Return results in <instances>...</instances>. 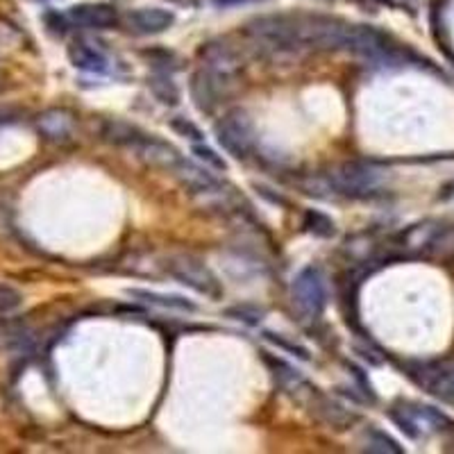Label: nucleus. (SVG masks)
I'll return each mask as SVG.
<instances>
[{
    "mask_svg": "<svg viewBox=\"0 0 454 454\" xmlns=\"http://www.w3.org/2000/svg\"><path fill=\"white\" fill-rule=\"evenodd\" d=\"M216 139L234 160H246L254 148V125L243 109L227 112L216 123Z\"/></svg>",
    "mask_w": 454,
    "mask_h": 454,
    "instance_id": "1",
    "label": "nucleus"
},
{
    "mask_svg": "<svg viewBox=\"0 0 454 454\" xmlns=\"http://www.w3.org/2000/svg\"><path fill=\"white\" fill-rule=\"evenodd\" d=\"M291 294H294V302L298 305V309L307 318H318L323 309H325V279H323L320 270L314 269V266L302 269L295 275Z\"/></svg>",
    "mask_w": 454,
    "mask_h": 454,
    "instance_id": "2",
    "label": "nucleus"
},
{
    "mask_svg": "<svg viewBox=\"0 0 454 454\" xmlns=\"http://www.w3.org/2000/svg\"><path fill=\"white\" fill-rule=\"evenodd\" d=\"M380 180H382L380 170L364 161H346L332 173V182L336 189L350 193V196H368L380 186Z\"/></svg>",
    "mask_w": 454,
    "mask_h": 454,
    "instance_id": "3",
    "label": "nucleus"
},
{
    "mask_svg": "<svg viewBox=\"0 0 454 454\" xmlns=\"http://www.w3.org/2000/svg\"><path fill=\"white\" fill-rule=\"evenodd\" d=\"M168 273L177 279L180 284L189 286V289L198 291V294H205L209 298H218L221 295V286H218L216 278L209 273V269H205L200 262L189 257L173 259L168 263Z\"/></svg>",
    "mask_w": 454,
    "mask_h": 454,
    "instance_id": "4",
    "label": "nucleus"
},
{
    "mask_svg": "<svg viewBox=\"0 0 454 454\" xmlns=\"http://www.w3.org/2000/svg\"><path fill=\"white\" fill-rule=\"evenodd\" d=\"M200 57L202 68H205L209 75H214L223 87L232 82V80L237 78V73L241 71V59H239L237 52L230 46H225V43H207V46H202Z\"/></svg>",
    "mask_w": 454,
    "mask_h": 454,
    "instance_id": "5",
    "label": "nucleus"
},
{
    "mask_svg": "<svg viewBox=\"0 0 454 454\" xmlns=\"http://www.w3.org/2000/svg\"><path fill=\"white\" fill-rule=\"evenodd\" d=\"M68 21L87 30H109L119 23V12L107 3H91V5H75L68 10Z\"/></svg>",
    "mask_w": 454,
    "mask_h": 454,
    "instance_id": "6",
    "label": "nucleus"
},
{
    "mask_svg": "<svg viewBox=\"0 0 454 454\" xmlns=\"http://www.w3.org/2000/svg\"><path fill=\"white\" fill-rule=\"evenodd\" d=\"M170 170L176 173V177L180 180V184L184 186L186 192L200 196V193H214L218 189V180L205 166L193 164V161L184 160V157H180L176 164L170 166Z\"/></svg>",
    "mask_w": 454,
    "mask_h": 454,
    "instance_id": "7",
    "label": "nucleus"
},
{
    "mask_svg": "<svg viewBox=\"0 0 454 454\" xmlns=\"http://www.w3.org/2000/svg\"><path fill=\"white\" fill-rule=\"evenodd\" d=\"M173 21H176V16L161 7H145V10H137L128 16V26L135 35H160V32L168 30Z\"/></svg>",
    "mask_w": 454,
    "mask_h": 454,
    "instance_id": "8",
    "label": "nucleus"
},
{
    "mask_svg": "<svg viewBox=\"0 0 454 454\" xmlns=\"http://www.w3.org/2000/svg\"><path fill=\"white\" fill-rule=\"evenodd\" d=\"M221 91H223V84L218 82L214 75H209L205 68H200V71L193 73L192 98L200 112H212V109L216 107Z\"/></svg>",
    "mask_w": 454,
    "mask_h": 454,
    "instance_id": "9",
    "label": "nucleus"
},
{
    "mask_svg": "<svg viewBox=\"0 0 454 454\" xmlns=\"http://www.w3.org/2000/svg\"><path fill=\"white\" fill-rule=\"evenodd\" d=\"M103 135L109 144L123 145V148L135 150L137 155H139V150L150 141L148 135H144V132H141V129H137L135 125L123 123V121H107V123H105Z\"/></svg>",
    "mask_w": 454,
    "mask_h": 454,
    "instance_id": "10",
    "label": "nucleus"
},
{
    "mask_svg": "<svg viewBox=\"0 0 454 454\" xmlns=\"http://www.w3.org/2000/svg\"><path fill=\"white\" fill-rule=\"evenodd\" d=\"M68 59L75 68L87 73H105L109 68V59L103 51L89 46V43H73L68 48Z\"/></svg>",
    "mask_w": 454,
    "mask_h": 454,
    "instance_id": "11",
    "label": "nucleus"
},
{
    "mask_svg": "<svg viewBox=\"0 0 454 454\" xmlns=\"http://www.w3.org/2000/svg\"><path fill=\"white\" fill-rule=\"evenodd\" d=\"M128 295L129 298L139 300V302H145V305L164 307V309L196 311V305H193L189 298H184V295L157 294V291H148V289H128Z\"/></svg>",
    "mask_w": 454,
    "mask_h": 454,
    "instance_id": "12",
    "label": "nucleus"
},
{
    "mask_svg": "<svg viewBox=\"0 0 454 454\" xmlns=\"http://www.w3.org/2000/svg\"><path fill=\"white\" fill-rule=\"evenodd\" d=\"M39 129H42L48 139H64L71 132V119L67 116V112L52 109V112H46L43 116H39Z\"/></svg>",
    "mask_w": 454,
    "mask_h": 454,
    "instance_id": "13",
    "label": "nucleus"
},
{
    "mask_svg": "<svg viewBox=\"0 0 454 454\" xmlns=\"http://www.w3.org/2000/svg\"><path fill=\"white\" fill-rule=\"evenodd\" d=\"M302 227H305L307 232L314 234V237H334L336 227H334V221H332L330 216H325V214L320 212H307L305 214V223H302Z\"/></svg>",
    "mask_w": 454,
    "mask_h": 454,
    "instance_id": "14",
    "label": "nucleus"
},
{
    "mask_svg": "<svg viewBox=\"0 0 454 454\" xmlns=\"http://www.w3.org/2000/svg\"><path fill=\"white\" fill-rule=\"evenodd\" d=\"M150 89L157 96V100H161L164 105H176L177 98H180V91L173 84V80L168 75H155V78H150Z\"/></svg>",
    "mask_w": 454,
    "mask_h": 454,
    "instance_id": "15",
    "label": "nucleus"
},
{
    "mask_svg": "<svg viewBox=\"0 0 454 454\" xmlns=\"http://www.w3.org/2000/svg\"><path fill=\"white\" fill-rule=\"evenodd\" d=\"M366 450L368 452H382V454L403 452V448H400L391 436H387L384 432H377V429H371V432L366 434Z\"/></svg>",
    "mask_w": 454,
    "mask_h": 454,
    "instance_id": "16",
    "label": "nucleus"
},
{
    "mask_svg": "<svg viewBox=\"0 0 454 454\" xmlns=\"http://www.w3.org/2000/svg\"><path fill=\"white\" fill-rule=\"evenodd\" d=\"M225 316H230V318L234 320H241V323H246V325H257L259 320L263 318V311L253 305H237V307H230V309L225 311Z\"/></svg>",
    "mask_w": 454,
    "mask_h": 454,
    "instance_id": "17",
    "label": "nucleus"
},
{
    "mask_svg": "<svg viewBox=\"0 0 454 454\" xmlns=\"http://www.w3.org/2000/svg\"><path fill=\"white\" fill-rule=\"evenodd\" d=\"M21 307V294L12 286L0 284V314H12Z\"/></svg>",
    "mask_w": 454,
    "mask_h": 454,
    "instance_id": "18",
    "label": "nucleus"
},
{
    "mask_svg": "<svg viewBox=\"0 0 454 454\" xmlns=\"http://www.w3.org/2000/svg\"><path fill=\"white\" fill-rule=\"evenodd\" d=\"M193 155H196L200 161H205V164L214 166V168H218V170H225L227 168L225 160H223V157H218L216 153H214V150L209 148V145L193 144Z\"/></svg>",
    "mask_w": 454,
    "mask_h": 454,
    "instance_id": "19",
    "label": "nucleus"
},
{
    "mask_svg": "<svg viewBox=\"0 0 454 454\" xmlns=\"http://www.w3.org/2000/svg\"><path fill=\"white\" fill-rule=\"evenodd\" d=\"M170 125H173V129H176V132H180L182 137H189V139H193V141H198L202 137L200 129H198L193 123H189L186 119H176Z\"/></svg>",
    "mask_w": 454,
    "mask_h": 454,
    "instance_id": "20",
    "label": "nucleus"
},
{
    "mask_svg": "<svg viewBox=\"0 0 454 454\" xmlns=\"http://www.w3.org/2000/svg\"><path fill=\"white\" fill-rule=\"evenodd\" d=\"M266 339L270 340V343H275V346H279V348H284V350H289V352H294V355H298L300 359H307V350L305 348H298V346H294V343H286V340L284 339H279V336H275V334H270V332H266Z\"/></svg>",
    "mask_w": 454,
    "mask_h": 454,
    "instance_id": "21",
    "label": "nucleus"
},
{
    "mask_svg": "<svg viewBox=\"0 0 454 454\" xmlns=\"http://www.w3.org/2000/svg\"><path fill=\"white\" fill-rule=\"evenodd\" d=\"M237 3H250V0H216V5H237Z\"/></svg>",
    "mask_w": 454,
    "mask_h": 454,
    "instance_id": "22",
    "label": "nucleus"
}]
</instances>
